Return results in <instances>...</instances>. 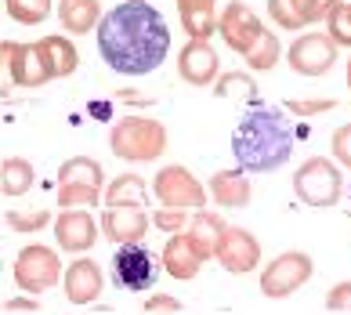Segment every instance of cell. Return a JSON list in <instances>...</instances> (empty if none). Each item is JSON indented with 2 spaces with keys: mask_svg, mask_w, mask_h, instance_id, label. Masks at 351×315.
I'll list each match as a JSON object with an SVG mask.
<instances>
[{
  "mask_svg": "<svg viewBox=\"0 0 351 315\" xmlns=\"http://www.w3.org/2000/svg\"><path fill=\"white\" fill-rule=\"evenodd\" d=\"M326 312H351V279H344V283H337L333 290L326 294Z\"/></svg>",
  "mask_w": 351,
  "mask_h": 315,
  "instance_id": "37",
  "label": "cell"
},
{
  "mask_svg": "<svg viewBox=\"0 0 351 315\" xmlns=\"http://www.w3.org/2000/svg\"><path fill=\"white\" fill-rule=\"evenodd\" d=\"M160 261H163V272L171 275V279L178 283H192V279H199V272H203V254L192 246L189 240V232H174V235H167V246L160 250Z\"/></svg>",
  "mask_w": 351,
  "mask_h": 315,
  "instance_id": "18",
  "label": "cell"
},
{
  "mask_svg": "<svg viewBox=\"0 0 351 315\" xmlns=\"http://www.w3.org/2000/svg\"><path fill=\"white\" fill-rule=\"evenodd\" d=\"M8 19H15L19 25H40L51 19L55 0H4Z\"/></svg>",
  "mask_w": 351,
  "mask_h": 315,
  "instance_id": "27",
  "label": "cell"
},
{
  "mask_svg": "<svg viewBox=\"0 0 351 315\" xmlns=\"http://www.w3.org/2000/svg\"><path fill=\"white\" fill-rule=\"evenodd\" d=\"M315 275V261L304 250H282L279 257H271L261 272V294L268 301H286L293 297L301 286Z\"/></svg>",
  "mask_w": 351,
  "mask_h": 315,
  "instance_id": "9",
  "label": "cell"
},
{
  "mask_svg": "<svg viewBox=\"0 0 351 315\" xmlns=\"http://www.w3.org/2000/svg\"><path fill=\"white\" fill-rule=\"evenodd\" d=\"M341 4V0H293V8H297V15H301L308 25L311 22H326V15Z\"/></svg>",
  "mask_w": 351,
  "mask_h": 315,
  "instance_id": "35",
  "label": "cell"
},
{
  "mask_svg": "<svg viewBox=\"0 0 351 315\" xmlns=\"http://www.w3.org/2000/svg\"><path fill=\"white\" fill-rule=\"evenodd\" d=\"M62 290H66V301L76 305V308L95 305V301L101 297V290H106V272H101V265L95 257L80 254L66 268V275H62Z\"/></svg>",
  "mask_w": 351,
  "mask_h": 315,
  "instance_id": "17",
  "label": "cell"
},
{
  "mask_svg": "<svg viewBox=\"0 0 351 315\" xmlns=\"http://www.w3.org/2000/svg\"><path fill=\"white\" fill-rule=\"evenodd\" d=\"M333 109H337L333 98H304V102L290 98L286 102V113L297 116V120H311V116H322V113H333Z\"/></svg>",
  "mask_w": 351,
  "mask_h": 315,
  "instance_id": "33",
  "label": "cell"
},
{
  "mask_svg": "<svg viewBox=\"0 0 351 315\" xmlns=\"http://www.w3.org/2000/svg\"><path fill=\"white\" fill-rule=\"evenodd\" d=\"M214 95L217 98H236V102H257V80L250 73H221L217 80H214Z\"/></svg>",
  "mask_w": 351,
  "mask_h": 315,
  "instance_id": "25",
  "label": "cell"
},
{
  "mask_svg": "<svg viewBox=\"0 0 351 315\" xmlns=\"http://www.w3.org/2000/svg\"><path fill=\"white\" fill-rule=\"evenodd\" d=\"M160 268H163V261L141 243H123L112 254V283L127 294H152L156 279H160Z\"/></svg>",
  "mask_w": 351,
  "mask_h": 315,
  "instance_id": "7",
  "label": "cell"
},
{
  "mask_svg": "<svg viewBox=\"0 0 351 315\" xmlns=\"http://www.w3.org/2000/svg\"><path fill=\"white\" fill-rule=\"evenodd\" d=\"M149 225H152V210L145 203H116L101 210V235L116 246L141 243L149 235Z\"/></svg>",
  "mask_w": 351,
  "mask_h": 315,
  "instance_id": "15",
  "label": "cell"
},
{
  "mask_svg": "<svg viewBox=\"0 0 351 315\" xmlns=\"http://www.w3.org/2000/svg\"><path fill=\"white\" fill-rule=\"evenodd\" d=\"M279 55H282L279 36L271 33V30H265V33H261V40H257L250 51H246L243 58H246V69H250V73H268V69H276Z\"/></svg>",
  "mask_w": 351,
  "mask_h": 315,
  "instance_id": "26",
  "label": "cell"
},
{
  "mask_svg": "<svg viewBox=\"0 0 351 315\" xmlns=\"http://www.w3.org/2000/svg\"><path fill=\"white\" fill-rule=\"evenodd\" d=\"M178 19L181 15H199V11H217V0H174Z\"/></svg>",
  "mask_w": 351,
  "mask_h": 315,
  "instance_id": "39",
  "label": "cell"
},
{
  "mask_svg": "<svg viewBox=\"0 0 351 315\" xmlns=\"http://www.w3.org/2000/svg\"><path fill=\"white\" fill-rule=\"evenodd\" d=\"M225 229H228V221L221 218L217 210L199 207V210H192L185 232H189L192 246L203 254V261H214V250H217V243H221V235H225Z\"/></svg>",
  "mask_w": 351,
  "mask_h": 315,
  "instance_id": "20",
  "label": "cell"
},
{
  "mask_svg": "<svg viewBox=\"0 0 351 315\" xmlns=\"http://www.w3.org/2000/svg\"><path fill=\"white\" fill-rule=\"evenodd\" d=\"M101 203L106 207H116V203H145L149 207V185L141 174H120L112 178L106 192H101Z\"/></svg>",
  "mask_w": 351,
  "mask_h": 315,
  "instance_id": "24",
  "label": "cell"
},
{
  "mask_svg": "<svg viewBox=\"0 0 351 315\" xmlns=\"http://www.w3.org/2000/svg\"><path fill=\"white\" fill-rule=\"evenodd\" d=\"M293 130L286 124L279 109H268L261 102H250V109L243 113V120L232 135V156L236 167L246 174H276L293 160Z\"/></svg>",
  "mask_w": 351,
  "mask_h": 315,
  "instance_id": "2",
  "label": "cell"
},
{
  "mask_svg": "<svg viewBox=\"0 0 351 315\" xmlns=\"http://www.w3.org/2000/svg\"><path fill=\"white\" fill-rule=\"evenodd\" d=\"M98 55L120 76H149L171 55V30L149 0H120L98 22Z\"/></svg>",
  "mask_w": 351,
  "mask_h": 315,
  "instance_id": "1",
  "label": "cell"
},
{
  "mask_svg": "<svg viewBox=\"0 0 351 315\" xmlns=\"http://www.w3.org/2000/svg\"><path fill=\"white\" fill-rule=\"evenodd\" d=\"M116 98H120V102H131L134 109H145V105H152V98L138 95V91H131V87H120V91H116Z\"/></svg>",
  "mask_w": 351,
  "mask_h": 315,
  "instance_id": "40",
  "label": "cell"
},
{
  "mask_svg": "<svg viewBox=\"0 0 351 315\" xmlns=\"http://www.w3.org/2000/svg\"><path fill=\"white\" fill-rule=\"evenodd\" d=\"M330 156H333L341 167L351 170V124H341V127L330 135Z\"/></svg>",
  "mask_w": 351,
  "mask_h": 315,
  "instance_id": "34",
  "label": "cell"
},
{
  "mask_svg": "<svg viewBox=\"0 0 351 315\" xmlns=\"http://www.w3.org/2000/svg\"><path fill=\"white\" fill-rule=\"evenodd\" d=\"M55 240L62 246V254L80 257L87 250H95L98 235H101V218L90 214V207H62V214L55 218Z\"/></svg>",
  "mask_w": 351,
  "mask_h": 315,
  "instance_id": "12",
  "label": "cell"
},
{
  "mask_svg": "<svg viewBox=\"0 0 351 315\" xmlns=\"http://www.w3.org/2000/svg\"><path fill=\"white\" fill-rule=\"evenodd\" d=\"M141 312L145 315H167V312H185V305H181L178 297H171V294H149Z\"/></svg>",
  "mask_w": 351,
  "mask_h": 315,
  "instance_id": "36",
  "label": "cell"
},
{
  "mask_svg": "<svg viewBox=\"0 0 351 315\" xmlns=\"http://www.w3.org/2000/svg\"><path fill=\"white\" fill-rule=\"evenodd\" d=\"M36 185V167L22 156H11V160L0 163V192L4 196H25Z\"/></svg>",
  "mask_w": 351,
  "mask_h": 315,
  "instance_id": "23",
  "label": "cell"
},
{
  "mask_svg": "<svg viewBox=\"0 0 351 315\" xmlns=\"http://www.w3.org/2000/svg\"><path fill=\"white\" fill-rule=\"evenodd\" d=\"M109 152L123 163H156L167 152V127L152 116H120L109 127Z\"/></svg>",
  "mask_w": 351,
  "mask_h": 315,
  "instance_id": "3",
  "label": "cell"
},
{
  "mask_svg": "<svg viewBox=\"0 0 351 315\" xmlns=\"http://www.w3.org/2000/svg\"><path fill=\"white\" fill-rule=\"evenodd\" d=\"M62 257L58 250H51L44 243L22 246L15 254V265H11V279L22 294H47L62 283Z\"/></svg>",
  "mask_w": 351,
  "mask_h": 315,
  "instance_id": "6",
  "label": "cell"
},
{
  "mask_svg": "<svg viewBox=\"0 0 351 315\" xmlns=\"http://www.w3.org/2000/svg\"><path fill=\"white\" fill-rule=\"evenodd\" d=\"M4 221H8V229H11V232H40V229H47V225H55L51 210H33V214H22V210H8Z\"/></svg>",
  "mask_w": 351,
  "mask_h": 315,
  "instance_id": "31",
  "label": "cell"
},
{
  "mask_svg": "<svg viewBox=\"0 0 351 315\" xmlns=\"http://www.w3.org/2000/svg\"><path fill=\"white\" fill-rule=\"evenodd\" d=\"M214 261L228 275H250L257 265H261V243L257 235L243 225H228L225 235H221L217 250H214Z\"/></svg>",
  "mask_w": 351,
  "mask_h": 315,
  "instance_id": "14",
  "label": "cell"
},
{
  "mask_svg": "<svg viewBox=\"0 0 351 315\" xmlns=\"http://www.w3.org/2000/svg\"><path fill=\"white\" fill-rule=\"evenodd\" d=\"M293 196L304 207L315 210H330L344 200V174L337 160H326V156H311L301 167L293 170Z\"/></svg>",
  "mask_w": 351,
  "mask_h": 315,
  "instance_id": "4",
  "label": "cell"
},
{
  "mask_svg": "<svg viewBox=\"0 0 351 315\" xmlns=\"http://www.w3.org/2000/svg\"><path fill=\"white\" fill-rule=\"evenodd\" d=\"M0 62L8 65V76H11V84H15V87H29L33 91V87H44V84L55 80L40 40H36V44L4 40V44H0Z\"/></svg>",
  "mask_w": 351,
  "mask_h": 315,
  "instance_id": "10",
  "label": "cell"
},
{
  "mask_svg": "<svg viewBox=\"0 0 351 315\" xmlns=\"http://www.w3.org/2000/svg\"><path fill=\"white\" fill-rule=\"evenodd\" d=\"M348 91H351V58H348Z\"/></svg>",
  "mask_w": 351,
  "mask_h": 315,
  "instance_id": "42",
  "label": "cell"
},
{
  "mask_svg": "<svg viewBox=\"0 0 351 315\" xmlns=\"http://www.w3.org/2000/svg\"><path fill=\"white\" fill-rule=\"evenodd\" d=\"M326 33L333 36L337 47H351V0H341L326 15Z\"/></svg>",
  "mask_w": 351,
  "mask_h": 315,
  "instance_id": "28",
  "label": "cell"
},
{
  "mask_svg": "<svg viewBox=\"0 0 351 315\" xmlns=\"http://www.w3.org/2000/svg\"><path fill=\"white\" fill-rule=\"evenodd\" d=\"M181 30L196 40H210L217 33V11H199V15H181Z\"/></svg>",
  "mask_w": 351,
  "mask_h": 315,
  "instance_id": "32",
  "label": "cell"
},
{
  "mask_svg": "<svg viewBox=\"0 0 351 315\" xmlns=\"http://www.w3.org/2000/svg\"><path fill=\"white\" fill-rule=\"evenodd\" d=\"M95 116L98 120H109V102H95Z\"/></svg>",
  "mask_w": 351,
  "mask_h": 315,
  "instance_id": "41",
  "label": "cell"
},
{
  "mask_svg": "<svg viewBox=\"0 0 351 315\" xmlns=\"http://www.w3.org/2000/svg\"><path fill=\"white\" fill-rule=\"evenodd\" d=\"M22 312H40L36 294H22V297H8L4 301V315H22Z\"/></svg>",
  "mask_w": 351,
  "mask_h": 315,
  "instance_id": "38",
  "label": "cell"
},
{
  "mask_svg": "<svg viewBox=\"0 0 351 315\" xmlns=\"http://www.w3.org/2000/svg\"><path fill=\"white\" fill-rule=\"evenodd\" d=\"M206 189H210V200H214L221 210H243V207H250V200H254L250 178H246L243 167L217 170Z\"/></svg>",
  "mask_w": 351,
  "mask_h": 315,
  "instance_id": "19",
  "label": "cell"
},
{
  "mask_svg": "<svg viewBox=\"0 0 351 315\" xmlns=\"http://www.w3.org/2000/svg\"><path fill=\"white\" fill-rule=\"evenodd\" d=\"M268 19L279 25V30L286 33H301L304 30V19L297 15V8H293V0H268Z\"/></svg>",
  "mask_w": 351,
  "mask_h": 315,
  "instance_id": "30",
  "label": "cell"
},
{
  "mask_svg": "<svg viewBox=\"0 0 351 315\" xmlns=\"http://www.w3.org/2000/svg\"><path fill=\"white\" fill-rule=\"evenodd\" d=\"M40 47L47 55V65H51V76L55 80H66V76L76 73V65H80V55H76V44L69 40V33H51V36H40Z\"/></svg>",
  "mask_w": 351,
  "mask_h": 315,
  "instance_id": "22",
  "label": "cell"
},
{
  "mask_svg": "<svg viewBox=\"0 0 351 315\" xmlns=\"http://www.w3.org/2000/svg\"><path fill=\"white\" fill-rule=\"evenodd\" d=\"M337 55H341V47L333 44L330 33H301L297 40L286 47V62H290V69L297 76H326L333 65H337Z\"/></svg>",
  "mask_w": 351,
  "mask_h": 315,
  "instance_id": "11",
  "label": "cell"
},
{
  "mask_svg": "<svg viewBox=\"0 0 351 315\" xmlns=\"http://www.w3.org/2000/svg\"><path fill=\"white\" fill-rule=\"evenodd\" d=\"M178 76L189 87H214V80L221 76L217 47L210 40H196V36H189V44L178 51Z\"/></svg>",
  "mask_w": 351,
  "mask_h": 315,
  "instance_id": "16",
  "label": "cell"
},
{
  "mask_svg": "<svg viewBox=\"0 0 351 315\" xmlns=\"http://www.w3.org/2000/svg\"><path fill=\"white\" fill-rule=\"evenodd\" d=\"M101 19H106L101 0H62L58 4V22L69 36H87L90 30H98Z\"/></svg>",
  "mask_w": 351,
  "mask_h": 315,
  "instance_id": "21",
  "label": "cell"
},
{
  "mask_svg": "<svg viewBox=\"0 0 351 315\" xmlns=\"http://www.w3.org/2000/svg\"><path fill=\"white\" fill-rule=\"evenodd\" d=\"M206 196H210V189L181 163H167V167L156 170V178H152V200L160 207L199 210V207H206Z\"/></svg>",
  "mask_w": 351,
  "mask_h": 315,
  "instance_id": "8",
  "label": "cell"
},
{
  "mask_svg": "<svg viewBox=\"0 0 351 315\" xmlns=\"http://www.w3.org/2000/svg\"><path fill=\"white\" fill-rule=\"evenodd\" d=\"M265 33L261 15L246 4V0H232V4L217 15V36L225 40V47H232L236 55H246Z\"/></svg>",
  "mask_w": 351,
  "mask_h": 315,
  "instance_id": "13",
  "label": "cell"
},
{
  "mask_svg": "<svg viewBox=\"0 0 351 315\" xmlns=\"http://www.w3.org/2000/svg\"><path fill=\"white\" fill-rule=\"evenodd\" d=\"M106 192V170L95 156H73L58 167V207H98Z\"/></svg>",
  "mask_w": 351,
  "mask_h": 315,
  "instance_id": "5",
  "label": "cell"
},
{
  "mask_svg": "<svg viewBox=\"0 0 351 315\" xmlns=\"http://www.w3.org/2000/svg\"><path fill=\"white\" fill-rule=\"evenodd\" d=\"M189 218H192V210H185V207H160V203H156V210H152V225L160 232H167V235L185 232Z\"/></svg>",
  "mask_w": 351,
  "mask_h": 315,
  "instance_id": "29",
  "label": "cell"
}]
</instances>
